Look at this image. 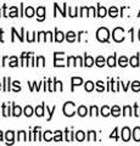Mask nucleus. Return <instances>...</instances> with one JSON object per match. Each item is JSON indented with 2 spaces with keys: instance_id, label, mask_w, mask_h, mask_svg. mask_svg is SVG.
I'll return each mask as SVG.
<instances>
[{
  "instance_id": "obj_1",
  "label": "nucleus",
  "mask_w": 140,
  "mask_h": 146,
  "mask_svg": "<svg viewBox=\"0 0 140 146\" xmlns=\"http://www.w3.org/2000/svg\"><path fill=\"white\" fill-rule=\"evenodd\" d=\"M108 36H110V32H108L107 28H105V27H101V28L98 29L96 38H98L99 42H101V43L108 42Z\"/></svg>"
},
{
  "instance_id": "obj_2",
  "label": "nucleus",
  "mask_w": 140,
  "mask_h": 146,
  "mask_svg": "<svg viewBox=\"0 0 140 146\" xmlns=\"http://www.w3.org/2000/svg\"><path fill=\"white\" fill-rule=\"evenodd\" d=\"M76 113V105L74 102L68 101L64 105V115L67 117H72Z\"/></svg>"
},
{
  "instance_id": "obj_3",
  "label": "nucleus",
  "mask_w": 140,
  "mask_h": 146,
  "mask_svg": "<svg viewBox=\"0 0 140 146\" xmlns=\"http://www.w3.org/2000/svg\"><path fill=\"white\" fill-rule=\"evenodd\" d=\"M112 36H113V40L117 43H121L124 40V31L121 27H117V28L113 29V33H112Z\"/></svg>"
},
{
  "instance_id": "obj_4",
  "label": "nucleus",
  "mask_w": 140,
  "mask_h": 146,
  "mask_svg": "<svg viewBox=\"0 0 140 146\" xmlns=\"http://www.w3.org/2000/svg\"><path fill=\"white\" fill-rule=\"evenodd\" d=\"M55 61H54V66L55 67H64V52H55L54 54Z\"/></svg>"
},
{
  "instance_id": "obj_5",
  "label": "nucleus",
  "mask_w": 140,
  "mask_h": 146,
  "mask_svg": "<svg viewBox=\"0 0 140 146\" xmlns=\"http://www.w3.org/2000/svg\"><path fill=\"white\" fill-rule=\"evenodd\" d=\"M122 139H123V141H129L130 139V130H129V128H123L122 129Z\"/></svg>"
},
{
  "instance_id": "obj_6",
  "label": "nucleus",
  "mask_w": 140,
  "mask_h": 146,
  "mask_svg": "<svg viewBox=\"0 0 140 146\" xmlns=\"http://www.w3.org/2000/svg\"><path fill=\"white\" fill-rule=\"evenodd\" d=\"M37 15H38V21H44L45 18V7L39 6L37 9Z\"/></svg>"
},
{
  "instance_id": "obj_7",
  "label": "nucleus",
  "mask_w": 140,
  "mask_h": 146,
  "mask_svg": "<svg viewBox=\"0 0 140 146\" xmlns=\"http://www.w3.org/2000/svg\"><path fill=\"white\" fill-rule=\"evenodd\" d=\"M64 39H65V34L62 33V32L56 29V32H55V38H54V40H56L57 43H61Z\"/></svg>"
},
{
  "instance_id": "obj_8",
  "label": "nucleus",
  "mask_w": 140,
  "mask_h": 146,
  "mask_svg": "<svg viewBox=\"0 0 140 146\" xmlns=\"http://www.w3.org/2000/svg\"><path fill=\"white\" fill-rule=\"evenodd\" d=\"M13 136H15V133H13L12 130H9L6 131V134H5V138H6V144H12L13 143Z\"/></svg>"
},
{
  "instance_id": "obj_9",
  "label": "nucleus",
  "mask_w": 140,
  "mask_h": 146,
  "mask_svg": "<svg viewBox=\"0 0 140 146\" xmlns=\"http://www.w3.org/2000/svg\"><path fill=\"white\" fill-rule=\"evenodd\" d=\"M66 39H67V42H70V43L76 42V33L74 32H72V31L67 32L66 33Z\"/></svg>"
},
{
  "instance_id": "obj_10",
  "label": "nucleus",
  "mask_w": 140,
  "mask_h": 146,
  "mask_svg": "<svg viewBox=\"0 0 140 146\" xmlns=\"http://www.w3.org/2000/svg\"><path fill=\"white\" fill-rule=\"evenodd\" d=\"M71 82H72V90H73L74 85H80V84L83 83V79L79 78V77H72Z\"/></svg>"
},
{
  "instance_id": "obj_11",
  "label": "nucleus",
  "mask_w": 140,
  "mask_h": 146,
  "mask_svg": "<svg viewBox=\"0 0 140 146\" xmlns=\"http://www.w3.org/2000/svg\"><path fill=\"white\" fill-rule=\"evenodd\" d=\"M84 65L87 67H92L94 65V58L92 56H88V55H85L84 56Z\"/></svg>"
},
{
  "instance_id": "obj_12",
  "label": "nucleus",
  "mask_w": 140,
  "mask_h": 146,
  "mask_svg": "<svg viewBox=\"0 0 140 146\" xmlns=\"http://www.w3.org/2000/svg\"><path fill=\"white\" fill-rule=\"evenodd\" d=\"M44 107H45V104H42L40 106H37V108H35V115H37L38 117H43V115H44Z\"/></svg>"
},
{
  "instance_id": "obj_13",
  "label": "nucleus",
  "mask_w": 140,
  "mask_h": 146,
  "mask_svg": "<svg viewBox=\"0 0 140 146\" xmlns=\"http://www.w3.org/2000/svg\"><path fill=\"white\" fill-rule=\"evenodd\" d=\"M107 15V10L104 6H101V5H99L98 6V16L99 17H105Z\"/></svg>"
},
{
  "instance_id": "obj_14",
  "label": "nucleus",
  "mask_w": 140,
  "mask_h": 146,
  "mask_svg": "<svg viewBox=\"0 0 140 146\" xmlns=\"http://www.w3.org/2000/svg\"><path fill=\"white\" fill-rule=\"evenodd\" d=\"M133 139L135 141H140V128L139 127L134 128V130H133Z\"/></svg>"
},
{
  "instance_id": "obj_15",
  "label": "nucleus",
  "mask_w": 140,
  "mask_h": 146,
  "mask_svg": "<svg viewBox=\"0 0 140 146\" xmlns=\"http://www.w3.org/2000/svg\"><path fill=\"white\" fill-rule=\"evenodd\" d=\"M22 113V108L20 106H16V105H13V110H12V115L15 117H20Z\"/></svg>"
},
{
  "instance_id": "obj_16",
  "label": "nucleus",
  "mask_w": 140,
  "mask_h": 146,
  "mask_svg": "<svg viewBox=\"0 0 140 146\" xmlns=\"http://www.w3.org/2000/svg\"><path fill=\"white\" fill-rule=\"evenodd\" d=\"M107 65L110 67H115L116 66V54L112 55V56L107 57Z\"/></svg>"
},
{
  "instance_id": "obj_17",
  "label": "nucleus",
  "mask_w": 140,
  "mask_h": 146,
  "mask_svg": "<svg viewBox=\"0 0 140 146\" xmlns=\"http://www.w3.org/2000/svg\"><path fill=\"white\" fill-rule=\"evenodd\" d=\"M78 115L80 116V117H84V116H87V113H88V108L85 107V106H79L78 107Z\"/></svg>"
},
{
  "instance_id": "obj_18",
  "label": "nucleus",
  "mask_w": 140,
  "mask_h": 146,
  "mask_svg": "<svg viewBox=\"0 0 140 146\" xmlns=\"http://www.w3.org/2000/svg\"><path fill=\"white\" fill-rule=\"evenodd\" d=\"M74 138H76V140H77V141H83V140L85 139V134H84V131H82V130L77 131L76 135H74Z\"/></svg>"
},
{
  "instance_id": "obj_19",
  "label": "nucleus",
  "mask_w": 140,
  "mask_h": 146,
  "mask_svg": "<svg viewBox=\"0 0 140 146\" xmlns=\"http://www.w3.org/2000/svg\"><path fill=\"white\" fill-rule=\"evenodd\" d=\"M25 16H27V17H33L34 16V9L32 6H28L25 10Z\"/></svg>"
},
{
  "instance_id": "obj_20",
  "label": "nucleus",
  "mask_w": 140,
  "mask_h": 146,
  "mask_svg": "<svg viewBox=\"0 0 140 146\" xmlns=\"http://www.w3.org/2000/svg\"><path fill=\"white\" fill-rule=\"evenodd\" d=\"M129 63L132 65L133 67H138L139 66V56L137 55V56H133L132 58L129 60Z\"/></svg>"
},
{
  "instance_id": "obj_21",
  "label": "nucleus",
  "mask_w": 140,
  "mask_h": 146,
  "mask_svg": "<svg viewBox=\"0 0 140 146\" xmlns=\"http://www.w3.org/2000/svg\"><path fill=\"white\" fill-rule=\"evenodd\" d=\"M111 115L115 116V117H118L121 115V108L118 106H113L111 108Z\"/></svg>"
},
{
  "instance_id": "obj_22",
  "label": "nucleus",
  "mask_w": 140,
  "mask_h": 146,
  "mask_svg": "<svg viewBox=\"0 0 140 146\" xmlns=\"http://www.w3.org/2000/svg\"><path fill=\"white\" fill-rule=\"evenodd\" d=\"M101 115H102L104 117H107L108 115H111V108L108 107V106H104V107L101 108Z\"/></svg>"
},
{
  "instance_id": "obj_23",
  "label": "nucleus",
  "mask_w": 140,
  "mask_h": 146,
  "mask_svg": "<svg viewBox=\"0 0 140 146\" xmlns=\"http://www.w3.org/2000/svg\"><path fill=\"white\" fill-rule=\"evenodd\" d=\"M17 140H19V141H26V140H27L26 131H23V130L19 131V134H17Z\"/></svg>"
},
{
  "instance_id": "obj_24",
  "label": "nucleus",
  "mask_w": 140,
  "mask_h": 146,
  "mask_svg": "<svg viewBox=\"0 0 140 146\" xmlns=\"http://www.w3.org/2000/svg\"><path fill=\"white\" fill-rule=\"evenodd\" d=\"M95 140H96V133L94 130H90L88 133V141L92 143V141H95Z\"/></svg>"
},
{
  "instance_id": "obj_25",
  "label": "nucleus",
  "mask_w": 140,
  "mask_h": 146,
  "mask_svg": "<svg viewBox=\"0 0 140 146\" xmlns=\"http://www.w3.org/2000/svg\"><path fill=\"white\" fill-rule=\"evenodd\" d=\"M108 15H110L111 17H116L117 15H118V10H117V7L116 6L110 7V10H108Z\"/></svg>"
},
{
  "instance_id": "obj_26",
  "label": "nucleus",
  "mask_w": 140,
  "mask_h": 146,
  "mask_svg": "<svg viewBox=\"0 0 140 146\" xmlns=\"http://www.w3.org/2000/svg\"><path fill=\"white\" fill-rule=\"evenodd\" d=\"M118 63H119V66H121V67H125V66L128 65V58L125 57V56H121Z\"/></svg>"
},
{
  "instance_id": "obj_27",
  "label": "nucleus",
  "mask_w": 140,
  "mask_h": 146,
  "mask_svg": "<svg viewBox=\"0 0 140 146\" xmlns=\"http://www.w3.org/2000/svg\"><path fill=\"white\" fill-rule=\"evenodd\" d=\"M10 90V78H4V91H9Z\"/></svg>"
},
{
  "instance_id": "obj_28",
  "label": "nucleus",
  "mask_w": 140,
  "mask_h": 146,
  "mask_svg": "<svg viewBox=\"0 0 140 146\" xmlns=\"http://www.w3.org/2000/svg\"><path fill=\"white\" fill-rule=\"evenodd\" d=\"M95 63H96V66H99V67H102L104 65H105V58H104L102 56H98V57H96V61H95Z\"/></svg>"
},
{
  "instance_id": "obj_29",
  "label": "nucleus",
  "mask_w": 140,
  "mask_h": 146,
  "mask_svg": "<svg viewBox=\"0 0 140 146\" xmlns=\"http://www.w3.org/2000/svg\"><path fill=\"white\" fill-rule=\"evenodd\" d=\"M85 90H87L88 93H90V91H93V90H94V83H93V82L88 80L87 83H85Z\"/></svg>"
},
{
  "instance_id": "obj_30",
  "label": "nucleus",
  "mask_w": 140,
  "mask_h": 146,
  "mask_svg": "<svg viewBox=\"0 0 140 146\" xmlns=\"http://www.w3.org/2000/svg\"><path fill=\"white\" fill-rule=\"evenodd\" d=\"M23 113L27 116V117H31L33 115V108L31 107V106H26V108H25V111H23Z\"/></svg>"
},
{
  "instance_id": "obj_31",
  "label": "nucleus",
  "mask_w": 140,
  "mask_h": 146,
  "mask_svg": "<svg viewBox=\"0 0 140 146\" xmlns=\"http://www.w3.org/2000/svg\"><path fill=\"white\" fill-rule=\"evenodd\" d=\"M132 89H133V91H139L140 90V82H138V80L133 82L132 83Z\"/></svg>"
},
{
  "instance_id": "obj_32",
  "label": "nucleus",
  "mask_w": 140,
  "mask_h": 146,
  "mask_svg": "<svg viewBox=\"0 0 140 146\" xmlns=\"http://www.w3.org/2000/svg\"><path fill=\"white\" fill-rule=\"evenodd\" d=\"M54 140L55 141H62V134L60 130H56L55 131V135H54Z\"/></svg>"
},
{
  "instance_id": "obj_33",
  "label": "nucleus",
  "mask_w": 140,
  "mask_h": 146,
  "mask_svg": "<svg viewBox=\"0 0 140 146\" xmlns=\"http://www.w3.org/2000/svg\"><path fill=\"white\" fill-rule=\"evenodd\" d=\"M44 140H45V141H51V140H52L51 131H49V130L45 131V133H44Z\"/></svg>"
},
{
  "instance_id": "obj_34",
  "label": "nucleus",
  "mask_w": 140,
  "mask_h": 146,
  "mask_svg": "<svg viewBox=\"0 0 140 146\" xmlns=\"http://www.w3.org/2000/svg\"><path fill=\"white\" fill-rule=\"evenodd\" d=\"M46 42V35H45L44 32H39L38 33V42Z\"/></svg>"
},
{
  "instance_id": "obj_35",
  "label": "nucleus",
  "mask_w": 140,
  "mask_h": 146,
  "mask_svg": "<svg viewBox=\"0 0 140 146\" xmlns=\"http://www.w3.org/2000/svg\"><path fill=\"white\" fill-rule=\"evenodd\" d=\"M9 65H10V67H17V66H19V63H17V57L16 56H12L11 57V61H10Z\"/></svg>"
},
{
  "instance_id": "obj_36",
  "label": "nucleus",
  "mask_w": 140,
  "mask_h": 146,
  "mask_svg": "<svg viewBox=\"0 0 140 146\" xmlns=\"http://www.w3.org/2000/svg\"><path fill=\"white\" fill-rule=\"evenodd\" d=\"M123 115L124 116H132V108H130V106H125L123 108Z\"/></svg>"
},
{
  "instance_id": "obj_37",
  "label": "nucleus",
  "mask_w": 140,
  "mask_h": 146,
  "mask_svg": "<svg viewBox=\"0 0 140 146\" xmlns=\"http://www.w3.org/2000/svg\"><path fill=\"white\" fill-rule=\"evenodd\" d=\"M55 110H56V106H54L51 110H49V107L46 106V112L49 113V118H48V121H51V117H52V113L55 112Z\"/></svg>"
},
{
  "instance_id": "obj_38",
  "label": "nucleus",
  "mask_w": 140,
  "mask_h": 146,
  "mask_svg": "<svg viewBox=\"0 0 140 146\" xmlns=\"http://www.w3.org/2000/svg\"><path fill=\"white\" fill-rule=\"evenodd\" d=\"M68 15L71 17H74V16H78L77 15V7H68Z\"/></svg>"
},
{
  "instance_id": "obj_39",
  "label": "nucleus",
  "mask_w": 140,
  "mask_h": 146,
  "mask_svg": "<svg viewBox=\"0 0 140 146\" xmlns=\"http://www.w3.org/2000/svg\"><path fill=\"white\" fill-rule=\"evenodd\" d=\"M37 66H45V58L43 56L37 57Z\"/></svg>"
},
{
  "instance_id": "obj_40",
  "label": "nucleus",
  "mask_w": 140,
  "mask_h": 146,
  "mask_svg": "<svg viewBox=\"0 0 140 146\" xmlns=\"http://www.w3.org/2000/svg\"><path fill=\"white\" fill-rule=\"evenodd\" d=\"M3 115L5 116V117L10 116V111H9V107H6L5 104H3Z\"/></svg>"
},
{
  "instance_id": "obj_41",
  "label": "nucleus",
  "mask_w": 140,
  "mask_h": 146,
  "mask_svg": "<svg viewBox=\"0 0 140 146\" xmlns=\"http://www.w3.org/2000/svg\"><path fill=\"white\" fill-rule=\"evenodd\" d=\"M99 112H98V107L96 106H92L90 107V116H98Z\"/></svg>"
},
{
  "instance_id": "obj_42",
  "label": "nucleus",
  "mask_w": 140,
  "mask_h": 146,
  "mask_svg": "<svg viewBox=\"0 0 140 146\" xmlns=\"http://www.w3.org/2000/svg\"><path fill=\"white\" fill-rule=\"evenodd\" d=\"M77 60H76V57L74 56H70L68 57V61H67V62H68V63H67V66H76V62Z\"/></svg>"
},
{
  "instance_id": "obj_43",
  "label": "nucleus",
  "mask_w": 140,
  "mask_h": 146,
  "mask_svg": "<svg viewBox=\"0 0 140 146\" xmlns=\"http://www.w3.org/2000/svg\"><path fill=\"white\" fill-rule=\"evenodd\" d=\"M96 85H98V91H104L105 90V86H104V82H101V80H99L98 83H96Z\"/></svg>"
},
{
  "instance_id": "obj_44",
  "label": "nucleus",
  "mask_w": 140,
  "mask_h": 146,
  "mask_svg": "<svg viewBox=\"0 0 140 146\" xmlns=\"http://www.w3.org/2000/svg\"><path fill=\"white\" fill-rule=\"evenodd\" d=\"M17 13H19V11H17V7H15V6H12L11 7V12H10V17H16L17 16Z\"/></svg>"
},
{
  "instance_id": "obj_45",
  "label": "nucleus",
  "mask_w": 140,
  "mask_h": 146,
  "mask_svg": "<svg viewBox=\"0 0 140 146\" xmlns=\"http://www.w3.org/2000/svg\"><path fill=\"white\" fill-rule=\"evenodd\" d=\"M13 86H15V89H13V91H15V93H17V91H20L21 90V86H20V82H13Z\"/></svg>"
},
{
  "instance_id": "obj_46",
  "label": "nucleus",
  "mask_w": 140,
  "mask_h": 146,
  "mask_svg": "<svg viewBox=\"0 0 140 146\" xmlns=\"http://www.w3.org/2000/svg\"><path fill=\"white\" fill-rule=\"evenodd\" d=\"M88 16H95V7L94 6L88 9Z\"/></svg>"
},
{
  "instance_id": "obj_47",
  "label": "nucleus",
  "mask_w": 140,
  "mask_h": 146,
  "mask_svg": "<svg viewBox=\"0 0 140 146\" xmlns=\"http://www.w3.org/2000/svg\"><path fill=\"white\" fill-rule=\"evenodd\" d=\"M88 9H89V7H82V9H80L79 16H85V15L88 16Z\"/></svg>"
},
{
  "instance_id": "obj_48",
  "label": "nucleus",
  "mask_w": 140,
  "mask_h": 146,
  "mask_svg": "<svg viewBox=\"0 0 140 146\" xmlns=\"http://www.w3.org/2000/svg\"><path fill=\"white\" fill-rule=\"evenodd\" d=\"M117 131H118V129H117V128H115V130H113V133H112L111 135H110V138L112 139V138H115L116 140L118 139V135H117Z\"/></svg>"
},
{
  "instance_id": "obj_49",
  "label": "nucleus",
  "mask_w": 140,
  "mask_h": 146,
  "mask_svg": "<svg viewBox=\"0 0 140 146\" xmlns=\"http://www.w3.org/2000/svg\"><path fill=\"white\" fill-rule=\"evenodd\" d=\"M76 60H77V62H78V65H79V66H84V63H83V61H82V58H80L79 56H77V57H76Z\"/></svg>"
},
{
  "instance_id": "obj_50",
  "label": "nucleus",
  "mask_w": 140,
  "mask_h": 146,
  "mask_svg": "<svg viewBox=\"0 0 140 146\" xmlns=\"http://www.w3.org/2000/svg\"><path fill=\"white\" fill-rule=\"evenodd\" d=\"M57 86H58V90L62 91V83H61V82H58V80H57Z\"/></svg>"
},
{
  "instance_id": "obj_51",
  "label": "nucleus",
  "mask_w": 140,
  "mask_h": 146,
  "mask_svg": "<svg viewBox=\"0 0 140 146\" xmlns=\"http://www.w3.org/2000/svg\"><path fill=\"white\" fill-rule=\"evenodd\" d=\"M62 16L66 17V3L64 4V13H62Z\"/></svg>"
},
{
  "instance_id": "obj_52",
  "label": "nucleus",
  "mask_w": 140,
  "mask_h": 146,
  "mask_svg": "<svg viewBox=\"0 0 140 146\" xmlns=\"http://www.w3.org/2000/svg\"><path fill=\"white\" fill-rule=\"evenodd\" d=\"M6 61H7V57L5 56V57H4V58H3V66H5V63H6Z\"/></svg>"
},
{
  "instance_id": "obj_53",
  "label": "nucleus",
  "mask_w": 140,
  "mask_h": 146,
  "mask_svg": "<svg viewBox=\"0 0 140 146\" xmlns=\"http://www.w3.org/2000/svg\"><path fill=\"white\" fill-rule=\"evenodd\" d=\"M0 141H3V131H0Z\"/></svg>"
},
{
  "instance_id": "obj_54",
  "label": "nucleus",
  "mask_w": 140,
  "mask_h": 146,
  "mask_svg": "<svg viewBox=\"0 0 140 146\" xmlns=\"http://www.w3.org/2000/svg\"><path fill=\"white\" fill-rule=\"evenodd\" d=\"M139 40H140V31H139Z\"/></svg>"
},
{
  "instance_id": "obj_55",
  "label": "nucleus",
  "mask_w": 140,
  "mask_h": 146,
  "mask_svg": "<svg viewBox=\"0 0 140 146\" xmlns=\"http://www.w3.org/2000/svg\"><path fill=\"white\" fill-rule=\"evenodd\" d=\"M0 89H1V83H0Z\"/></svg>"
},
{
  "instance_id": "obj_56",
  "label": "nucleus",
  "mask_w": 140,
  "mask_h": 146,
  "mask_svg": "<svg viewBox=\"0 0 140 146\" xmlns=\"http://www.w3.org/2000/svg\"><path fill=\"white\" fill-rule=\"evenodd\" d=\"M138 16H140V12H139V15H138Z\"/></svg>"
},
{
  "instance_id": "obj_57",
  "label": "nucleus",
  "mask_w": 140,
  "mask_h": 146,
  "mask_svg": "<svg viewBox=\"0 0 140 146\" xmlns=\"http://www.w3.org/2000/svg\"><path fill=\"white\" fill-rule=\"evenodd\" d=\"M0 16H1V15H0Z\"/></svg>"
}]
</instances>
